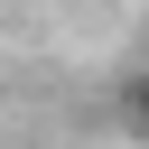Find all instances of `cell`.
Returning a JSON list of instances; mask_svg holds the SVG:
<instances>
[{"mask_svg": "<svg viewBox=\"0 0 149 149\" xmlns=\"http://www.w3.org/2000/svg\"><path fill=\"white\" fill-rule=\"evenodd\" d=\"M121 112H130V130H140V140H149V74H140V84H130V102H121Z\"/></svg>", "mask_w": 149, "mask_h": 149, "instance_id": "obj_1", "label": "cell"}]
</instances>
